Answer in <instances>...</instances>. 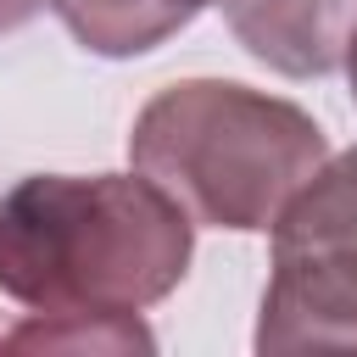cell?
<instances>
[{
	"label": "cell",
	"instance_id": "cell-1",
	"mask_svg": "<svg viewBox=\"0 0 357 357\" xmlns=\"http://www.w3.org/2000/svg\"><path fill=\"white\" fill-rule=\"evenodd\" d=\"M195 257V218L139 167L33 173L0 201V296L28 312H145Z\"/></svg>",
	"mask_w": 357,
	"mask_h": 357
},
{
	"label": "cell",
	"instance_id": "cell-2",
	"mask_svg": "<svg viewBox=\"0 0 357 357\" xmlns=\"http://www.w3.org/2000/svg\"><path fill=\"white\" fill-rule=\"evenodd\" d=\"M324 156L312 112L240 78H178L139 106L128 134V162L145 178L195 223L234 234H268Z\"/></svg>",
	"mask_w": 357,
	"mask_h": 357
},
{
	"label": "cell",
	"instance_id": "cell-3",
	"mask_svg": "<svg viewBox=\"0 0 357 357\" xmlns=\"http://www.w3.org/2000/svg\"><path fill=\"white\" fill-rule=\"evenodd\" d=\"M268 234L257 351H357V145L324 156Z\"/></svg>",
	"mask_w": 357,
	"mask_h": 357
},
{
	"label": "cell",
	"instance_id": "cell-4",
	"mask_svg": "<svg viewBox=\"0 0 357 357\" xmlns=\"http://www.w3.org/2000/svg\"><path fill=\"white\" fill-rule=\"evenodd\" d=\"M229 33L284 78H329L346 61L357 0H223Z\"/></svg>",
	"mask_w": 357,
	"mask_h": 357
},
{
	"label": "cell",
	"instance_id": "cell-5",
	"mask_svg": "<svg viewBox=\"0 0 357 357\" xmlns=\"http://www.w3.org/2000/svg\"><path fill=\"white\" fill-rule=\"evenodd\" d=\"M50 11L61 17V28L95 50V56H145L156 45H167L178 28H190L195 17L178 11L173 0H50Z\"/></svg>",
	"mask_w": 357,
	"mask_h": 357
},
{
	"label": "cell",
	"instance_id": "cell-6",
	"mask_svg": "<svg viewBox=\"0 0 357 357\" xmlns=\"http://www.w3.org/2000/svg\"><path fill=\"white\" fill-rule=\"evenodd\" d=\"M6 351H67V357H123V351H156V335L139 324V312H28L11 335H0Z\"/></svg>",
	"mask_w": 357,
	"mask_h": 357
},
{
	"label": "cell",
	"instance_id": "cell-7",
	"mask_svg": "<svg viewBox=\"0 0 357 357\" xmlns=\"http://www.w3.org/2000/svg\"><path fill=\"white\" fill-rule=\"evenodd\" d=\"M50 0H0V33H17V28H28L39 11H45Z\"/></svg>",
	"mask_w": 357,
	"mask_h": 357
},
{
	"label": "cell",
	"instance_id": "cell-8",
	"mask_svg": "<svg viewBox=\"0 0 357 357\" xmlns=\"http://www.w3.org/2000/svg\"><path fill=\"white\" fill-rule=\"evenodd\" d=\"M346 78H351V100H357V28H351V39H346Z\"/></svg>",
	"mask_w": 357,
	"mask_h": 357
},
{
	"label": "cell",
	"instance_id": "cell-9",
	"mask_svg": "<svg viewBox=\"0 0 357 357\" xmlns=\"http://www.w3.org/2000/svg\"><path fill=\"white\" fill-rule=\"evenodd\" d=\"M173 6H178V11H190V17H195V11H201V6H223V0H173Z\"/></svg>",
	"mask_w": 357,
	"mask_h": 357
}]
</instances>
